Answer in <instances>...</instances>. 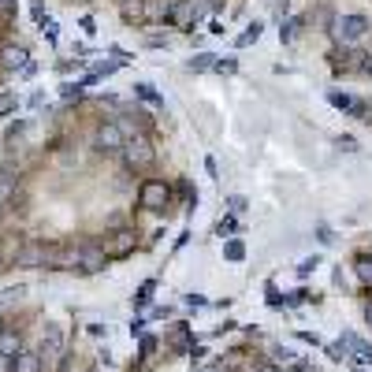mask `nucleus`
I'll return each mask as SVG.
<instances>
[{
  "label": "nucleus",
  "mask_w": 372,
  "mask_h": 372,
  "mask_svg": "<svg viewBox=\"0 0 372 372\" xmlns=\"http://www.w3.org/2000/svg\"><path fill=\"white\" fill-rule=\"evenodd\" d=\"M123 161H127V168H153L156 164V149H153V142L145 138V135H135V138H127L123 142Z\"/></svg>",
  "instance_id": "nucleus-1"
},
{
  "label": "nucleus",
  "mask_w": 372,
  "mask_h": 372,
  "mask_svg": "<svg viewBox=\"0 0 372 372\" xmlns=\"http://www.w3.org/2000/svg\"><path fill=\"white\" fill-rule=\"evenodd\" d=\"M365 34H368L365 16H339L335 23H331V37H335L339 45H354V42H361Z\"/></svg>",
  "instance_id": "nucleus-2"
},
{
  "label": "nucleus",
  "mask_w": 372,
  "mask_h": 372,
  "mask_svg": "<svg viewBox=\"0 0 372 372\" xmlns=\"http://www.w3.org/2000/svg\"><path fill=\"white\" fill-rule=\"evenodd\" d=\"M138 202H142V209L161 212V209H168V202H171V186H168L164 179H145L142 190H138Z\"/></svg>",
  "instance_id": "nucleus-3"
},
{
  "label": "nucleus",
  "mask_w": 372,
  "mask_h": 372,
  "mask_svg": "<svg viewBox=\"0 0 372 372\" xmlns=\"http://www.w3.org/2000/svg\"><path fill=\"white\" fill-rule=\"evenodd\" d=\"M135 246H138V235L130 228H119L108 242H104V257H108V261H123V257L135 254Z\"/></svg>",
  "instance_id": "nucleus-4"
},
{
  "label": "nucleus",
  "mask_w": 372,
  "mask_h": 372,
  "mask_svg": "<svg viewBox=\"0 0 372 372\" xmlns=\"http://www.w3.org/2000/svg\"><path fill=\"white\" fill-rule=\"evenodd\" d=\"M93 142H97L101 153H119V149H123V142H127V135H123V127H119V123H101L97 135H93Z\"/></svg>",
  "instance_id": "nucleus-5"
},
{
  "label": "nucleus",
  "mask_w": 372,
  "mask_h": 372,
  "mask_svg": "<svg viewBox=\"0 0 372 372\" xmlns=\"http://www.w3.org/2000/svg\"><path fill=\"white\" fill-rule=\"evenodd\" d=\"M49 257H52V249L45 242H23L19 254H16V261L26 264V268H34V264H49Z\"/></svg>",
  "instance_id": "nucleus-6"
},
{
  "label": "nucleus",
  "mask_w": 372,
  "mask_h": 372,
  "mask_svg": "<svg viewBox=\"0 0 372 372\" xmlns=\"http://www.w3.org/2000/svg\"><path fill=\"white\" fill-rule=\"evenodd\" d=\"M175 11V0H142V19L145 23H164Z\"/></svg>",
  "instance_id": "nucleus-7"
},
{
  "label": "nucleus",
  "mask_w": 372,
  "mask_h": 372,
  "mask_svg": "<svg viewBox=\"0 0 372 372\" xmlns=\"http://www.w3.org/2000/svg\"><path fill=\"white\" fill-rule=\"evenodd\" d=\"M328 104H335V108L350 112V116H368V104L361 97H350V93H339V89L328 93Z\"/></svg>",
  "instance_id": "nucleus-8"
},
{
  "label": "nucleus",
  "mask_w": 372,
  "mask_h": 372,
  "mask_svg": "<svg viewBox=\"0 0 372 372\" xmlns=\"http://www.w3.org/2000/svg\"><path fill=\"white\" fill-rule=\"evenodd\" d=\"M104 264H108V257H104V249H78V264H75V272H101Z\"/></svg>",
  "instance_id": "nucleus-9"
},
{
  "label": "nucleus",
  "mask_w": 372,
  "mask_h": 372,
  "mask_svg": "<svg viewBox=\"0 0 372 372\" xmlns=\"http://www.w3.org/2000/svg\"><path fill=\"white\" fill-rule=\"evenodd\" d=\"M11 372H42V354L19 350L16 357H11Z\"/></svg>",
  "instance_id": "nucleus-10"
},
{
  "label": "nucleus",
  "mask_w": 372,
  "mask_h": 372,
  "mask_svg": "<svg viewBox=\"0 0 372 372\" xmlns=\"http://www.w3.org/2000/svg\"><path fill=\"white\" fill-rule=\"evenodd\" d=\"M0 68H4V71L26 68V49H19V45H4V49H0Z\"/></svg>",
  "instance_id": "nucleus-11"
},
{
  "label": "nucleus",
  "mask_w": 372,
  "mask_h": 372,
  "mask_svg": "<svg viewBox=\"0 0 372 372\" xmlns=\"http://www.w3.org/2000/svg\"><path fill=\"white\" fill-rule=\"evenodd\" d=\"M339 342H342V347H350V350H354V357H357V361H365V365L372 361V347H368V342H365L361 335H354V331H347V335H342Z\"/></svg>",
  "instance_id": "nucleus-12"
},
{
  "label": "nucleus",
  "mask_w": 372,
  "mask_h": 372,
  "mask_svg": "<svg viewBox=\"0 0 372 372\" xmlns=\"http://www.w3.org/2000/svg\"><path fill=\"white\" fill-rule=\"evenodd\" d=\"M78 264V249H52V257H49V268H60V272H68V268H75Z\"/></svg>",
  "instance_id": "nucleus-13"
},
{
  "label": "nucleus",
  "mask_w": 372,
  "mask_h": 372,
  "mask_svg": "<svg viewBox=\"0 0 372 372\" xmlns=\"http://www.w3.org/2000/svg\"><path fill=\"white\" fill-rule=\"evenodd\" d=\"M19 350H23V342H19V335H16V331L0 328V354H4V357H16Z\"/></svg>",
  "instance_id": "nucleus-14"
},
{
  "label": "nucleus",
  "mask_w": 372,
  "mask_h": 372,
  "mask_svg": "<svg viewBox=\"0 0 372 372\" xmlns=\"http://www.w3.org/2000/svg\"><path fill=\"white\" fill-rule=\"evenodd\" d=\"M60 342H63L60 328H49V331H45V339H42V350H45V354H56V350H60Z\"/></svg>",
  "instance_id": "nucleus-15"
},
{
  "label": "nucleus",
  "mask_w": 372,
  "mask_h": 372,
  "mask_svg": "<svg viewBox=\"0 0 372 372\" xmlns=\"http://www.w3.org/2000/svg\"><path fill=\"white\" fill-rule=\"evenodd\" d=\"M261 30H264V26H261V23H254V26H246V30H242V34H238V42H235V45H238V49L254 45V42H257V37H261Z\"/></svg>",
  "instance_id": "nucleus-16"
},
{
  "label": "nucleus",
  "mask_w": 372,
  "mask_h": 372,
  "mask_svg": "<svg viewBox=\"0 0 372 372\" xmlns=\"http://www.w3.org/2000/svg\"><path fill=\"white\" fill-rule=\"evenodd\" d=\"M354 272H357V279H361V283L372 287V257H357V261H354Z\"/></svg>",
  "instance_id": "nucleus-17"
},
{
  "label": "nucleus",
  "mask_w": 372,
  "mask_h": 372,
  "mask_svg": "<svg viewBox=\"0 0 372 372\" xmlns=\"http://www.w3.org/2000/svg\"><path fill=\"white\" fill-rule=\"evenodd\" d=\"M223 257H228L231 264H238V261H242V257H246V246H242V242H238V238H231V242H228V246H223Z\"/></svg>",
  "instance_id": "nucleus-18"
},
{
  "label": "nucleus",
  "mask_w": 372,
  "mask_h": 372,
  "mask_svg": "<svg viewBox=\"0 0 372 372\" xmlns=\"http://www.w3.org/2000/svg\"><path fill=\"white\" fill-rule=\"evenodd\" d=\"M135 93H138V97H142V101H149V104H156V108H161V104H164V97H161V93H156L153 86H145V82H138V86H135Z\"/></svg>",
  "instance_id": "nucleus-19"
},
{
  "label": "nucleus",
  "mask_w": 372,
  "mask_h": 372,
  "mask_svg": "<svg viewBox=\"0 0 372 372\" xmlns=\"http://www.w3.org/2000/svg\"><path fill=\"white\" fill-rule=\"evenodd\" d=\"M119 11L123 19H142V0H119Z\"/></svg>",
  "instance_id": "nucleus-20"
},
{
  "label": "nucleus",
  "mask_w": 372,
  "mask_h": 372,
  "mask_svg": "<svg viewBox=\"0 0 372 372\" xmlns=\"http://www.w3.org/2000/svg\"><path fill=\"white\" fill-rule=\"evenodd\" d=\"M11 194H16V179H11L8 171H0V205H4Z\"/></svg>",
  "instance_id": "nucleus-21"
},
{
  "label": "nucleus",
  "mask_w": 372,
  "mask_h": 372,
  "mask_svg": "<svg viewBox=\"0 0 372 372\" xmlns=\"http://www.w3.org/2000/svg\"><path fill=\"white\" fill-rule=\"evenodd\" d=\"M16 108H19L16 93H0V119H4V116H11V112H16Z\"/></svg>",
  "instance_id": "nucleus-22"
},
{
  "label": "nucleus",
  "mask_w": 372,
  "mask_h": 372,
  "mask_svg": "<svg viewBox=\"0 0 372 372\" xmlns=\"http://www.w3.org/2000/svg\"><path fill=\"white\" fill-rule=\"evenodd\" d=\"M235 231H238V220H235V216H220V220H216V235H220V238H223V235H235Z\"/></svg>",
  "instance_id": "nucleus-23"
},
{
  "label": "nucleus",
  "mask_w": 372,
  "mask_h": 372,
  "mask_svg": "<svg viewBox=\"0 0 372 372\" xmlns=\"http://www.w3.org/2000/svg\"><path fill=\"white\" fill-rule=\"evenodd\" d=\"M212 63H216V60H212V52H202V56L190 60L186 68H190V71H205V68H212Z\"/></svg>",
  "instance_id": "nucleus-24"
},
{
  "label": "nucleus",
  "mask_w": 372,
  "mask_h": 372,
  "mask_svg": "<svg viewBox=\"0 0 372 372\" xmlns=\"http://www.w3.org/2000/svg\"><path fill=\"white\" fill-rule=\"evenodd\" d=\"M298 26H302V19H287L283 26H279V37H283V42H290V37L298 34Z\"/></svg>",
  "instance_id": "nucleus-25"
},
{
  "label": "nucleus",
  "mask_w": 372,
  "mask_h": 372,
  "mask_svg": "<svg viewBox=\"0 0 372 372\" xmlns=\"http://www.w3.org/2000/svg\"><path fill=\"white\" fill-rule=\"evenodd\" d=\"M16 19V0H0V23Z\"/></svg>",
  "instance_id": "nucleus-26"
},
{
  "label": "nucleus",
  "mask_w": 372,
  "mask_h": 372,
  "mask_svg": "<svg viewBox=\"0 0 372 372\" xmlns=\"http://www.w3.org/2000/svg\"><path fill=\"white\" fill-rule=\"evenodd\" d=\"M153 298V279H149V283H142V290H138V298H135V305H145V302H149Z\"/></svg>",
  "instance_id": "nucleus-27"
},
{
  "label": "nucleus",
  "mask_w": 372,
  "mask_h": 372,
  "mask_svg": "<svg viewBox=\"0 0 372 372\" xmlns=\"http://www.w3.org/2000/svg\"><path fill=\"white\" fill-rule=\"evenodd\" d=\"M357 71H365V75H372V49H368V52L361 49V60H357Z\"/></svg>",
  "instance_id": "nucleus-28"
},
{
  "label": "nucleus",
  "mask_w": 372,
  "mask_h": 372,
  "mask_svg": "<svg viewBox=\"0 0 372 372\" xmlns=\"http://www.w3.org/2000/svg\"><path fill=\"white\" fill-rule=\"evenodd\" d=\"M42 34L49 37V42H56V23H52L49 16H45V23H42Z\"/></svg>",
  "instance_id": "nucleus-29"
},
{
  "label": "nucleus",
  "mask_w": 372,
  "mask_h": 372,
  "mask_svg": "<svg viewBox=\"0 0 372 372\" xmlns=\"http://www.w3.org/2000/svg\"><path fill=\"white\" fill-rule=\"evenodd\" d=\"M30 11H34L37 26H42V23H45V4H42V0H34V4H30Z\"/></svg>",
  "instance_id": "nucleus-30"
},
{
  "label": "nucleus",
  "mask_w": 372,
  "mask_h": 372,
  "mask_svg": "<svg viewBox=\"0 0 372 372\" xmlns=\"http://www.w3.org/2000/svg\"><path fill=\"white\" fill-rule=\"evenodd\" d=\"M316 261H321V257H305V261L298 264V272H302V275H309V272L316 268Z\"/></svg>",
  "instance_id": "nucleus-31"
},
{
  "label": "nucleus",
  "mask_w": 372,
  "mask_h": 372,
  "mask_svg": "<svg viewBox=\"0 0 372 372\" xmlns=\"http://www.w3.org/2000/svg\"><path fill=\"white\" fill-rule=\"evenodd\" d=\"M216 71H220V75H231V71H235V60H220Z\"/></svg>",
  "instance_id": "nucleus-32"
},
{
  "label": "nucleus",
  "mask_w": 372,
  "mask_h": 372,
  "mask_svg": "<svg viewBox=\"0 0 372 372\" xmlns=\"http://www.w3.org/2000/svg\"><path fill=\"white\" fill-rule=\"evenodd\" d=\"M339 145H342V149H347V153H354V149H357V142H354L350 135H342V138H339Z\"/></svg>",
  "instance_id": "nucleus-33"
},
{
  "label": "nucleus",
  "mask_w": 372,
  "mask_h": 372,
  "mask_svg": "<svg viewBox=\"0 0 372 372\" xmlns=\"http://www.w3.org/2000/svg\"><path fill=\"white\" fill-rule=\"evenodd\" d=\"M194 372H231L228 365H202V368H194Z\"/></svg>",
  "instance_id": "nucleus-34"
},
{
  "label": "nucleus",
  "mask_w": 372,
  "mask_h": 372,
  "mask_svg": "<svg viewBox=\"0 0 372 372\" xmlns=\"http://www.w3.org/2000/svg\"><path fill=\"white\" fill-rule=\"evenodd\" d=\"M231 209H235V212H242V209H246V197H242V194H235V197H231Z\"/></svg>",
  "instance_id": "nucleus-35"
},
{
  "label": "nucleus",
  "mask_w": 372,
  "mask_h": 372,
  "mask_svg": "<svg viewBox=\"0 0 372 372\" xmlns=\"http://www.w3.org/2000/svg\"><path fill=\"white\" fill-rule=\"evenodd\" d=\"M153 350H156V339H142V354H145V357H149Z\"/></svg>",
  "instance_id": "nucleus-36"
},
{
  "label": "nucleus",
  "mask_w": 372,
  "mask_h": 372,
  "mask_svg": "<svg viewBox=\"0 0 372 372\" xmlns=\"http://www.w3.org/2000/svg\"><path fill=\"white\" fill-rule=\"evenodd\" d=\"M254 372H279V368H275V365H272V361H261V365H257V368H254Z\"/></svg>",
  "instance_id": "nucleus-37"
},
{
  "label": "nucleus",
  "mask_w": 372,
  "mask_h": 372,
  "mask_svg": "<svg viewBox=\"0 0 372 372\" xmlns=\"http://www.w3.org/2000/svg\"><path fill=\"white\" fill-rule=\"evenodd\" d=\"M0 372H11V357H4V354H0Z\"/></svg>",
  "instance_id": "nucleus-38"
},
{
  "label": "nucleus",
  "mask_w": 372,
  "mask_h": 372,
  "mask_svg": "<svg viewBox=\"0 0 372 372\" xmlns=\"http://www.w3.org/2000/svg\"><path fill=\"white\" fill-rule=\"evenodd\" d=\"M272 8H275V11H283V8H287V0H272Z\"/></svg>",
  "instance_id": "nucleus-39"
},
{
  "label": "nucleus",
  "mask_w": 372,
  "mask_h": 372,
  "mask_svg": "<svg viewBox=\"0 0 372 372\" xmlns=\"http://www.w3.org/2000/svg\"><path fill=\"white\" fill-rule=\"evenodd\" d=\"M365 316H368V324H372V302L365 305Z\"/></svg>",
  "instance_id": "nucleus-40"
},
{
  "label": "nucleus",
  "mask_w": 372,
  "mask_h": 372,
  "mask_svg": "<svg viewBox=\"0 0 372 372\" xmlns=\"http://www.w3.org/2000/svg\"><path fill=\"white\" fill-rule=\"evenodd\" d=\"M290 372H298V368H290Z\"/></svg>",
  "instance_id": "nucleus-41"
}]
</instances>
